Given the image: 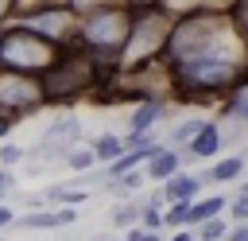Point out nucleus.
<instances>
[{"instance_id": "obj_30", "label": "nucleus", "mask_w": 248, "mask_h": 241, "mask_svg": "<svg viewBox=\"0 0 248 241\" xmlns=\"http://www.w3.org/2000/svg\"><path fill=\"white\" fill-rule=\"evenodd\" d=\"M4 194H8V187H0V202H4Z\"/></svg>"}, {"instance_id": "obj_19", "label": "nucleus", "mask_w": 248, "mask_h": 241, "mask_svg": "<svg viewBox=\"0 0 248 241\" xmlns=\"http://www.w3.org/2000/svg\"><path fill=\"white\" fill-rule=\"evenodd\" d=\"M225 117H232V120L248 124V89H240V93H232V97L225 101Z\"/></svg>"}, {"instance_id": "obj_1", "label": "nucleus", "mask_w": 248, "mask_h": 241, "mask_svg": "<svg viewBox=\"0 0 248 241\" xmlns=\"http://www.w3.org/2000/svg\"><path fill=\"white\" fill-rule=\"evenodd\" d=\"M163 62L182 101L236 89L248 82V35L225 8H194L174 16Z\"/></svg>"}, {"instance_id": "obj_28", "label": "nucleus", "mask_w": 248, "mask_h": 241, "mask_svg": "<svg viewBox=\"0 0 248 241\" xmlns=\"http://www.w3.org/2000/svg\"><path fill=\"white\" fill-rule=\"evenodd\" d=\"M128 4H163V0H128Z\"/></svg>"}, {"instance_id": "obj_22", "label": "nucleus", "mask_w": 248, "mask_h": 241, "mask_svg": "<svg viewBox=\"0 0 248 241\" xmlns=\"http://www.w3.org/2000/svg\"><path fill=\"white\" fill-rule=\"evenodd\" d=\"M229 214H232V222H248V194H236L229 202Z\"/></svg>"}, {"instance_id": "obj_25", "label": "nucleus", "mask_w": 248, "mask_h": 241, "mask_svg": "<svg viewBox=\"0 0 248 241\" xmlns=\"http://www.w3.org/2000/svg\"><path fill=\"white\" fill-rule=\"evenodd\" d=\"M229 241H248V222H236V225H229Z\"/></svg>"}, {"instance_id": "obj_2", "label": "nucleus", "mask_w": 248, "mask_h": 241, "mask_svg": "<svg viewBox=\"0 0 248 241\" xmlns=\"http://www.w3.org/2000/svg\"><path fill=\"white\" fill-rule=\"evenodd\" d=\"M70 47L54 43L50 35L35 31L31 23L23 19H12V23H0V66L8 70H19V74H46Z\"/></svg>"}, {"instance_id": "obj_18", "label": "nucleus", "mask_w": 248, "mask_h": 241, "mask_svg": "<svg viewBox=\"0 0 248 241\" xmlns=\"http://www.w3.org/2000/svg\"><path fill=\"white\" fill-rule=\"evenodd\" d=\"M202 124H205L202 117H190V120H182V124L170 132V144H174V148H186V144L198 136V128H202Z\"/></svg>"}, {"instance_id": "obj_10", "label": "nucleus", "mask_w": 248, "mask_h": 241, "mask_svg": "<svg viewBox=\"0 0 248 241\" xmlns=\"http://www.w3.org/2000/svg\"><path fill=\"white\" fill-rule=\"evenodd\" d=\"M244 167H248V155H244V152H232V155L217 159L202 179H205V183H236V179L244 175Z\"/></svg>"}, {"instance_id": "obj_3", "label": "nucleus", "mask_w": 248, "mask_h": 241, "mask_svg": "<svg viewBox=\"0 0 248 241\" xmlns=\"http://www.w3.org/2000/svg\"><path fill=\"white\" fill-rule=\"evenodd\" d=\"M132 19H136V4H128V0L108 4V8H93L78 23V47H85L93 58H108L120 66V54L132 35Z\"/></svg>"}, {"instance_id": "obj_17", "label": "nucleus", "mask_w": 248, "mask_h": 241, "mask_svg": "<svg viewBox=\"0 0 248 241\" xmlns=\"http://www.w3.org/2000/svg\"><path fill=\"white\" fill-rule=\"evenodd\" d=\"M194 229H198V237H202V241H221V237H229V222H221V214H217V218L198 222Z\"/></svg>"}, {"instance_id": "obj_4", "label": "nucleus", "mask_w": 248, "mask_h": 241, "mask_svg": "<svg viewBox=\"0 0 248 241\" xmlns=\"http://www.w3.org/2000/svg\"><path fill=\"white\" fill-rule=\"evenodd\" d=\"M170 27H174V12L167 4H136V19H132L128 47L120 54V70H136V66L159 62L163 51H167Z\"/></svg>"}, {"instance_id": "obj_24", "label": "nucleus", "mask_w": 248, "mask_h": 241, "mask_svg": "<svg viewBox=\"0 0 248 241\" xmlns=\"http://www.w3.org/2000/svg\"><path fill=\"white\" fill-rule=\"evenodd\" d=\"M128 237H132V241H155L159 233H155V229H147V225H128Z\"/></svg>"}, {"instance_id": "obj_5", "label": "nucleus", "mask_w": 248, "mask_h": 241, "mask_svg": "<svg viewBox=\"0 0 248 241\" xmlns=\"http://www.w3.org/2000/svg\"><path fill=\"white\" fill-rule=\"evenodd\" d=\"M97 86V58L89 51H78L70 47L46 74H43V93H46V105L50 101H74L78 93H89Z\"/></svg>"}, {"instance_id": "obj_20", "label": "nucleus", "mask_w": 248, "mask_h": 241, "mask_svg": "<svg viewBox=\"0 0 248 241\" xmlns=\"http://www.w3.org/2000/svg\"><path fill=\"white\" fill-rule=\"evenodd\" d=\"M27 159V148H19V144H0V163L4 167H16V163H23Z\"/></svg>"}, {"instance_id": "obj_8", "label": "nucleus", "mask_w": 248, "mask_h": 241, "mask_svg": "<svg viewBox=\"0 0 248 241\" xmlns=\"http://www.w3.org/2000/svg\"><path fill=\"white\" fill-rule=\"evenodd\" d=\"M221 144H225V136H221V124L217 120H205L202 128H198V136L182 148V152H190L194 159H213L217 152H221Z\"/></svg>"}, {"instance_id": "obj_15", "label": "nucleus", "mask_w": 248, "mask_h": 241, "mask_svg": "<svg viewBox=\"0 0 248 241\" xmlns=\"http://www.w3.org/2000/svg\"><path fill=\"white\" fill-rule=\"evenodd\" d=\"M140 214H143V198H132V202L112 206L108 222H112V225H120V229H128V225H136V222H140Z\"/></svg>"}, {"instance_id": "obj_27", "label": "nucleus", "mask_w": 248, "mask_h": 241, "mask_svg": "<svg viewBox=\"0 0 248 241\" xmlns=\"http://www.w3.org/2000/svg\"><path fill=\"white\" fill-rule=\"evenodd\" d=\"M12 222H16V214H12V210H8V206H4V202H0V229H8V225H12Z\"/></svg>"}, {"instance_id": "obj_29", "label": "nucleus", "mask_w": 248, "mask_h": 241, "mask_svg": "<svg viewBox=\"0 0 248 241\" xmlns=\"http://www.w3.org/2000/svg\"><path fill=\"white\" fill-rule=\"evenodd\" d=\"M236 194H248V183H240V187H236Z\"/></svg>"}, {"instance_id": "obj_21", "label": "nucleus", "mask_w": 248, "mask_h": 241, "mask_svg": "<svg viewBox=\"0 0 248 241\" xmlns=\"http://www.w3.org/2000/svg\"><path fill=\"white\" fill-rule=\"evenodd\" d=\"M108 4H124V0H70V8H74L78 16H85V12H93V8H108Z\"/></svg>"}, {"instance_id": "obj_6", "label": "nucleus", "mask_w": 248, "mask_h": 241, "mask_svg": "<svg viewBox=\"0 0 248 241\" xmlns=\"http://www.w3.org/2000/svg\"><path fill=\"white\" fill-rule=\"evenodd\" d=\"M39 105H46L43 78H39V74H19V70L0 66V109L12 113V117H27V113L39 109Z\"/></svg>"}, {"instance_id": "obj_26", "label": "nucleus", "mask_w": 248, "mask_h": 241, "mask_svg": "<svg viewBox=\"0 0 248 241\" xmlns=\"http://www.w3.org/2000/svg\"><path fill=\"white\" fill-rule=\"evenodd\" d=\"M16 16V0H0V23H8Z\"/></svg>"}, {"instance_id": "obj_14", "label": "nucleus", "mask_w": 248, "mask_h": 241, "mask_svg": "<svg viewBox=\"0 0 248 241\" xmlns=\"http://www.w3.org/2000/svg\"><path fill=\"white\" fill-rule=\"evenodd\" d=\"M97 163H101V159H97V152H93V144H89V148H81V144H74V148L66 152V167H70L74 175H78V171H93Z\"/></svg>"}, {"instance_id": "obj_11", "label": "nucleus", "mask_w": 248, "mask_h": 241, "mask_svg": "<svg viewBox=\"0 0 248 241\" xmlns=\"http://www.w3.org/2000/svg\"><path fill=\"white\" fill-rule=\"evenodd\" d=\"M78 136H81V124H78L74 113H62V117L43 132V140H62V144H78Z\"/></svg>"}, {"instance_id": "obj_16", "label": "nucleus", "mask_w": 248, "mask_h": 241, "mask_svg": "<svg viewBox=\"0 0 248 241\" xmlns=\"http://www.w3.org/2000/svg\"><path fill=\"white\" fill-rule=\"evenodd\" d=\"M163 222H167V229L190 225V202H167L163 206Z\"/></svg>"}, {"instance_id": "obj_13", "label": "nucleus", "mask_w": 248, "mask_h": 241, "mask_svg": "<svg viewBox=\"0 0 248 241\" xmlns=\"http://www.w3.org/2000/svg\"><path fill=\"white\" fill-rule=\"evenodd\" d=\"M124 148H128V140H124V136H112V132H105V136H97V140H93V152H97V159H101V163H112Z\"/></svg>"}, {"instance_id": "obj_23", "label": "nucleus", "mask_w": 248, "mask_h": 241, "mask_svg": "<svg viewBox=\"0 0 248 241\" xmlns=\"http://www.w3.org/2000/svg\"><path fill=\"white\" fill-rule=\"evenodd\" d=\"M229 12H232V19L240 23V31L248 35V0H232V8H229Z\"/></svg>"}, {"instance_id": "obj_12", "label": "nucleus", "mask_w": 248, "mask_h": 241, "mask_svg": "<svg viewBox=\"0 0 248 241\" xmlns=\"http://www.w3.org/2000/svg\"><path fill=\"white\" fill-rule=\"evenodd\" d=\"M221 210H229V202L221 198V194H198L194 202H190V225H198V222H205V218H217Z\"/></svg>"}, {"instance_id": "obj_7", "label": "nucleus", "mask_w": 248, "mask_h": 241, "mask_svg": "<svg viewBox=\"0 0 248 241\" xmlns=\"http://www.w3.org/2000/svg\"><path fill=\"white\" fill-rule=\"evenodd\" d=\"M202 175H190V171H174L163 179V198L167 202H194L202 194Z\"/></svg>"}, {"instance_id": "obj_9", "label": "nucleus", "mask_w": 248, "mask_h": 241, "mask_svg": "<svg viewBox=\"0 0 248 241\" xmlns=\"http://www.w3.org/2000/svg\"><path fill=\"white\" fill-rule=\"evenodd\" d=\"M143 171H147V179H155V183H163L167 175H174V171H182V148H174V144H163L147 163H143Z\"/></svg>"}]
</instances>
